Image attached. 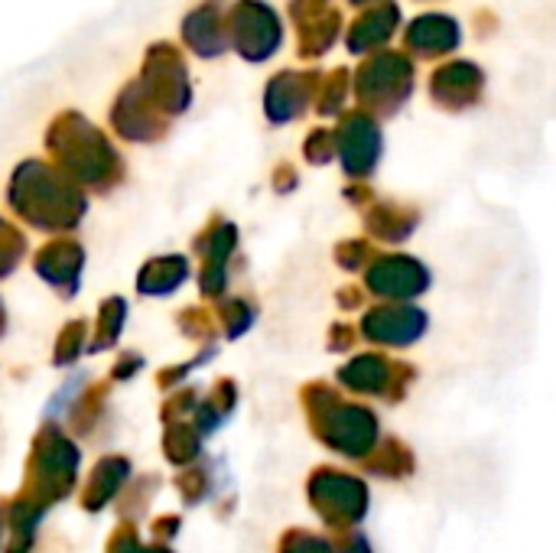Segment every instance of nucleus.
I'll return each mask as SVG.
<instances>
[{
	"instance_id": "dca6fc26",
	"label": "nucleus",
	"mask_w": 556,
	"mask_h": 553,
	"mask_svg": "<svg viewBox=\"0 0 556 553\" xmlns=\"http://www.w3.org/2000/svg\"><path fill=\"white\" fill-rule=\"evenodd\" d=\"M306 156L313 163H329L336 156V134L326 130V127H316L309 137H306Z\"/></svg>"
},
{
	"instance_id": "7ed1b4c3",
	"label": "nucleus",
	"mask_w": 556,
	"mask_h": 553,
	"mask_svg": "<svg viewBox=\"0 0 556 553\" xmlns=\"http://www.w3.org/2000/svg\"><path fill=\"white\" fill-rule=\"evenodd\" d=\"M228 42L251 62H270L283 46V16L267 0H235L228 3Z\"/></svg>"
},
{
	"instance_id": "1a4fd4ad",
	"label": "nucleus",
	"mask_w": 556,
	"mask_h": 553,
	"mask_svg": "<svg viewBox=\"0 0 556 553\" xmlns=\"http://www.w3.org/2000/svg\"><path fill=\"white\" fill-rule=\"evenodd\" d=\"M463 46V26L453 13L430 10L407 23L404 29V52L417 59H446Z\"/></svg>"
},
{
	"instance_id": "ddd939ff",
	"label": "nucleus",
	"mask_w": 556,
	"mask_h": 553,
	"mask_svg": "<svg viewBox=\"0 0 556 553\" xmlns=\"http://www.w3.org/2000/svg\"><path fill=\"white\" fill-rule=\"evenodd\" d=\"M430 329V316L417 306H388V310H375L368 319V336L381 345H414L424 339V332Z\"/></svg>"
},
{
	"instance_id": "2eb2a0df",
	"label": "nucleus",
	"mask_w": 556,
	"mask_h": 553,
	"mask_svg": "<svg viewBox=\"0 0 556 553\" xmlns=\"http://www.w3.org/2000/svg\"><path fill=\"white\" fill-rule=\"evenodd\" d=\"M349 95H352V72L345 65H339L329 75H323L319 91H316V111L323 117H336V114L345 111Z\"/></svg>"
},
{
	"instance_id": "f03ea898",
	"label": "nucleus",
	"mask_w": 556,
	"mask_h": 553,
	"mask_svg": "<svg viewBox=\"0 0 556 553\" xmlns=\"http://www.w3.org/2000/svg\"><path fill=\"white\" fill-rule=\"evenodd\" d=\"M137 85L143 88V95L163 114H182L192 104V78H189L186 55L169 39H160V42L147 46Z\"/></svg>"
},
{
	"instance_id": "39448f33",
	"label": "nucleus",
	"mask_w": 556,
	"mask_h": 553,
	"mask_svg": "<svg viewBox=\"0 0 556 553\" xmlns=\"http://www.w3.org/2000/svg\"><path fill=\"white\" fill-rule=\"evenodd\" d=\"M427 95L430 101L446 111V114H463V111H472L482 104L485 98V72L479 62L472 59H450V62H440L433 72H430V81H427Z\"/></svg>"
},
{
	"instance_id": "f257e3e1",
	"label": "nucleus",
	"mask_w": 556,
	"mask_h": 553,
	"mask_svg": "<svg viewBox=\"0 0 556 553\" xmlns=\"http://www.w3.org/2000/svg\"><path fill=\"white\" fill-rule=\"evenodd\" d=\"M417 85V62L404 49H381L352 75V91L365 114L371 117H394L414 95Z\"/></svg>"
},
{
	"instance_id": "20e7f679",
	"label": "nucleus",
	"mask_w": 556,
	"mask_h": 553,
	"mask_svg": "<svg viewBox=\"0 0 556 553\" xmlns=\"http://www.w3.org/2000/svg\"><path fill=\"white\" fill-rule=\"evenodd\" d=\"M287 16L296 33V55L306 62L329 55L345 29L342 10L336 7V0H290Z\"/></svg>"
},
{
	"instance_id": "9b49d317",
	"label": "nucleus",
	"mask_w": 556,
	"mask_h": 553,
	"mask_svg": "<svg viewBox=\"0 0 556 553\" xmlns=\"http://www.w3.org/2000/svg\"><path fill=\"white\" fill-rule=\"evenodd\" d=\"M111 121H114V127L124 137H137V140L160 137V130H163L160 114H156V104L143 95V88L137 85V78L121 88V95H117V101L111 108Z\"/></svg>"
},
{
	"instance_id": "f8f14e48",
	"label": "nucleus",
	"mask_w": 556,
	"mask_h": 553,
	"mask_svg": "<svg viewBox=\"0 0 556 553\" xmlns=\"http://www.w3.org/2000/svg\"><path fill=\"white\" fill-rule=\"evenodd\" d=\"M371 287L394 300H414L430 290V271L417 257H384L371 274Z\"/></svg>"
},
{
	"instance_id": "9d476101",
	"label": "nucleus",
	"mask_w": 556,
	"mask_h": 553,
	"mask_svg": "<svg viewBox=\"0 0 556 553\" xmlns=\"http://www.w3.org/2000/svg\"><path fill=\"white\" fill-rule=\"evenodd\" d=\"M401 20H404V13H401V7H397L394 0H391V3H378V7L362 10V13L352 20V26L345 29V49H349L352 55H362V59H368V55L388 49V42H391L394 33L401 29Z\"/></svg>"
},
{
	"instance_id": "0eeeda50",
	"label": "nucleus",
	"mask_w": 556,
	"mask_h": 553,
	"mask_svg": "<svg viewBox=\"0 0 556 553\" xmlns=\"http://www.w3.org/2000/svg\"><path fill=\"white\" fill-rule=\"evenodd\" d=\"M323 72L319 68H283L277 72L264 88V111L270 124H290L306 114L309 104H316Z\"/></svg>"
},
{
	"instance_id": "f3484780",
	"label": "nucleus",
	"mask_w": 556,
	"mask_h": 553,
	"mask_svg": "<svg viewBox=\"0 0 556 553\" xmlns=\"http://www.w3.org/2000/svg\"><path fill=\"white\" fill-rule=\"evenodd\" d=\"M345 3H352V7H358V10H368V7H378V3H391V0H345Z\"/></svg>"
},
{
	"instance_id": "423d86ee",
	"label": "nucleus",
	"mask_w": 556,
	"mask_h": 553,
	"mask_svg": "<svg viewBox=\"0 0 556 553\" xmlns=\"http://www.w3.org/2000/svg\"><path fill=\"white\" fill-rule=\"evenodd\" d=\"M336 153L342 156V166L349 176H371L384 153V134L378 117L358 111L342 114L336 127Z\"/></svg>"
},
{
	"instance_id": "6e6552de",
	"label": "nucleus",
	"mask_w": 556,
	"mask_h": 553,
	"mask_svg": "<svg viewBox=\"0 0 556 553\" xmlns=\"http://www.w3.org/2000/svg\"><path fill=\"white\" fill-rule=\"evenodd\" d=\"M179 39L182 46L199 59H222L228 42V0H199L182 20H179Z\"/></svg>"
},
{
	"instance_id": "4468645a",
	"label": "nucleus",
	"mask_w": 556,
	"mask_h": 553,
	"mask_svg": "<svg viewBox=\"0 0 556 553\" xmlns=\"http://www.w3.org/2000/svg\"><path fill=\"white\" fill-rule=\"evenodd\" d=\"M375 212H378V215H375L371 222H375V231H378L384 241H404V238L420 225V212L410 209V205L381 202Z\"/></svg>"
}]
</instances>
